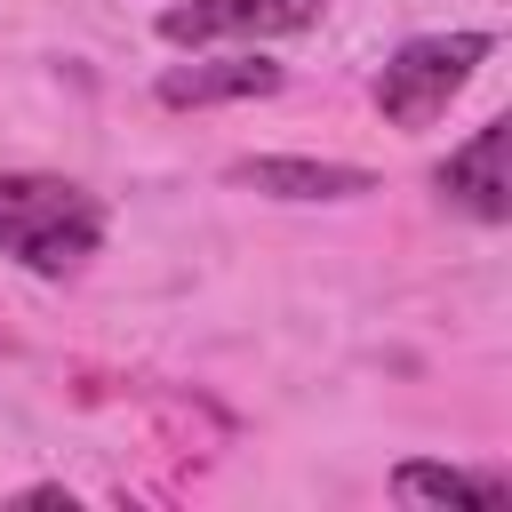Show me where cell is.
Returning <instances> with one entry per match:
<instances>
[{
    "label": "cell",
    "instance_id": "277c9868",
    "mask_svg": "<svg viewBox=\"0 0 512 512\" xmlns=\"http://www.w3.org/2000/svg\"><path fill=\"white\" fill-rule=\"evenodd\" d=\"M232 184H248V192H264V200H360V192H376L368 168H352V160H304V152L232 160Z\"/></svg>",
    "mask_w": 512,
    "mask_h": 512
},
{
    "label": "cell",
    "instance_id": "8992f818",
    "mask_svg": "<svg viewBox=\"0 0 512 512\" xmlns=\"http://www.w3.org/2000/svg\"><path fill=\"white\" fill-rule=\"evenodd\" d=\"M280 88V64L264 56H192V64H168L160 72V104H248V96H272Z\"/></svg>",
    "mask_w": 512,
    "mask_h": 512
},
{
    "label": "cell",
    "instance_id": "6da1fadb",
    "mask_svg": "<svg viewBox=\"0 0 512 512\" xmlns=\"http://www.w3.org/2000/svg\"><path fill=\"white\" fill-rule=\"evenodd\" d=\"M96 240H104L96 192H80L72 176H0V256L56 280V272H80Z\"/></svg>",
    "mask_w": 512,
    "mask_h": 512
},
{
    "label": "cell",
    "instance_id": "7a4b0ae2",
    "mask_svg": "<svg viewBox=\"0 0 512 512\" xmlns=\"http://www.w3.org/2000/svg\"><path fill=\"white\" fill-rule=\"evenodd\" d=\"M488 56V32H432V40H408L384 72H376V112L392 128H432L448 112V96L472 80V64Z\"/></svg>",
    "mask_w": 512,
    "mask_h": 512
},
{
    "label": "cell",
    "instance_id": "52a82bcc",
    "mask_svg": "<svg viewBox=\"0 0 512 512\" xmlns=\"http://www.w3.org/2000/svg\"><path fill=\"white\" fill-rule=\"evenodd\" d=\"M392 488L416 504H456V512H504L512 504V488L496 472H456V464H400Z\"/></svg>",
    "mask_w": 512,
    "mask_h": 512
},
{
    "label": "cell",
    "instance_id": "3957f363",
    "mask_svg": "<svg viewBox=\"0 0 512 512\" xmlns=\"http://www.w3.org/2000/svg\"><path fill=\"white\" fill-rule=\"evenodd\" d=\"M328 0H176L160 8V40L176 48H208V40H280V32H312Z\"/></svg>",
    "mask_w": 512,
    "mask_h": 512
},
{
    "label": "cell",
    "instance_id": "5b68a950",
    "mask_svg": "<svg viewBox=\"0 0 512 512\" xmlns=\"http://www.w3.org/2000/svg\"><path fill=\"white\" fill-rule=\"evenodd\" d=\"M440 192L480 216V224H504L512 216V184H504V120H480L448 160H440Z\"/></svg>",
    "mask_w": 512,
    "mask_h": 512
}]
</instances>
